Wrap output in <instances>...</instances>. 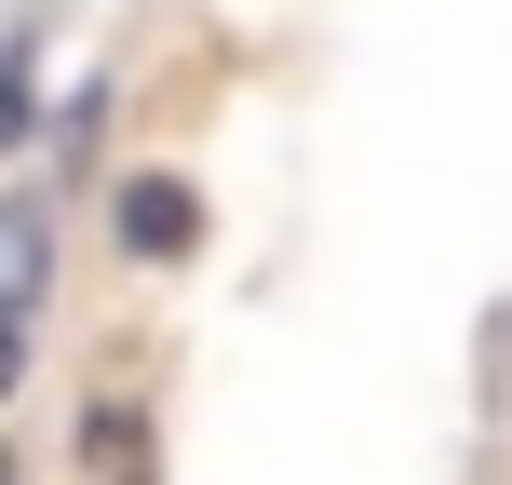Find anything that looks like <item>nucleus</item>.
Here are the masks:
<instances>
[{
  "instance_id": "f257e3e1",
  "label": "nucleus",
  "mask_w": 512,
  "mask_h": 485,
  "mask_svg": "<svg viewBox=\"0 0 512 485\" xmlns=\"http://www.w3.org/2000/svg\"><path fill=\"white\" fill-rule=\"evenodd\" d=\"M68 472L81 485H162V418H149V391H81L68 405Z\"/></svg>"
},
{
  "instance_id": "f03ea898",
  "label": "nucleus",
  "mask_w": 512,
  "mask_h": 485,
  "mask_svg": "<svg viewBox=\"0 0 512 485\" xmlns=\"http://www.w3.org/2000/svg\"><path fill=\"white\" fill-rule=\"evenodd\" d=\"M108 243L135 256V270H189V256H203V189L189 176H108Z\"/></svg>"
},
{
  "instance_id": "7ed1b4c3",
  "label": "nucleus",
  "mask_w": 512,
  "mask_h": 485,
  "mask_svg": "<svg viewBox=\"0 0 512 485\" xmlns=\"http://www.w3.org/2000/svg\"><path fill=\"white\" fill-rule=\"evenodd\" d=\"M0 243H14V378H41V337H54V189L41 176L0 203Z\"/></svg>"
}]
</instances>
